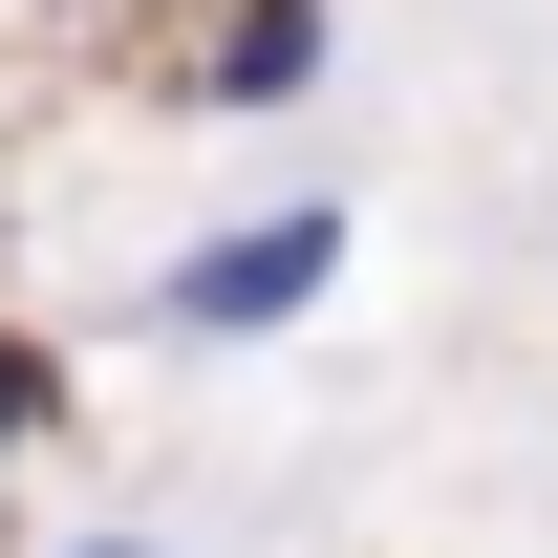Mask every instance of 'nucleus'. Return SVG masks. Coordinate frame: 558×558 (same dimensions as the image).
<instances>
[{"instance_id": "nucleus-1", "label": "nucleus", "mask_w": 558, "mask_h": 558, "mask_svg": "<svg viewBox=\"0 0 558 558\" xmlns=\"http://www.w3.org/2000/svg\"><path fill=\"white\" fill-rule=\"evenodd\" d=\"M344 258H365V194H258V215H215L194 258H150L130 323H150V344H279Z\"/></svg>"}, {"instance_id": "nucleus-2", "label": "nucleus", "mask_w": 558, "mask_h": 558, "mask_svg": "<svg viewBox=\"0 0 558 558\" xmlns=\"http://www.w3.org/2000/svg\"><path fill=\"white\" fill-rule=\"evenodd\" d=\"M323 65H344V22H323V0H215L172 86H194L215 130H279V108H323Z\"/></svg>"}, {"instance_id": "nucleus-3", "label": "nucleus", "mask_w": 558, "mask_h": 558, "mask_svg": "<svg viewBox=\"0 0 558 558\" xmlns=\"http://www.w3.org/2000/svg\"><path fill=\"white\" fill-rule=\"evenodd\" d=\"M22 429H44V365H22V344H0V451H22Z\"/></svg>"}, {"instance_id": "nucleus-4", "label": "nucleus", "mask_w": 558, "mask_h": 558, "mask_svg": "<svg viewBox=\"0 0 558 558\" xmlns=\"http://www.w3.org/2000/svg\"><path fill=\"white\" fill-rule=\"evenodd\" d=\"M65 558H172V537H130V515H86V537H65Z\"/></svg>"}]
</instances>
